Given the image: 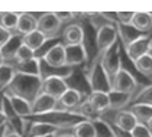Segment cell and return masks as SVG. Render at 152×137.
Masks as SVG:
<instances>
[{
	"mask_svg": "<svg viewBox=\"0 0 152 137\" xmlns=\"http://www.w3.org/2000/svg\"><path fill=\"white\" fill-rule=\"evenodd\" d=\"M9 92L10 95H18L32 103L35 97L42 90V78L41 77H32V75H25V74H18L9 85Z\"/></svg>",
	"mask_w": 152,
	"mask_h": 137,
	"instance_id": "6da1fadb",
	"label": "cell"
},
{
	"mask_svg": "<svg viewBox=\"0 0 152 137\" xmlns=\"http://www.w3.org/2000/svg\"><path fill=\"white\" fill-rule=\"evenodd\" d=\"M117 39H119V29L113 23H106L103 26H100L96 33V46H97L99 55L104 54L110 46L115 45Z\"/></svg>",
	"mask_w": 152,
	"mask_h": 137,
	"instance_id": "7a4b0ae2",
	"label": "cell"
},
{
	"mask_svg": "<svg viewBox=\"0 0 152 137\" xmlns=\"http://www.w3.org/2000/svg\"><path fill=\"white\" fill-rule=\"evenodd\" d=\"M88 84L91 87V91H100V92H109L112 90V80L107 77L104 69L102 68L100 64V57L97 62H94L90 72H88Z\"/></svg>",
	"mask_w": 152,
	"mask_h": 137,
	"instance_id": "3957f363",
	"label": "cell"
},
{
	"mask_svg": "<svg viewBox=\"0 0 152 137\" xmlns=\"http://www.w3.org/2000/svg\"><path fill=\"white\" fill-rule=\"evenodd\" d=\"M100 64H102V68L104 69V72L107 74V77L112 80L119 69L122 68L120 65V45H119V41L113 46H110L104 54L100 55Z\"/></svg>",
	"mask_w": 152,
	"mask_h": 137,
	"instance_id": "277c9868",
	"label": "cell"
},
{
	"mask_svg": "<svg viewBox=\"0 0 152 137\" xmlns=\"http://www.w3.org/2000/svg\"><path fill=\"white\" fill-rule=\"evenodd\" d=\"M136 88H138V81L128 69L120 68L119 72L112 78V90L113 91L125 92V94L133 95Z\"/></svg>",
	"mask_w": 152,
	"mask_h": 137,
	"instance_id": "5b68a950",
	"label": "cell"
},
{
	"mask_svg": "<svg viewBox=\"0 0 152 137\" xmlns=\"http://www.w3.org/2000/svg\"><path fill=\"white\" fill-rule=\"evenodd\" d=\"M151 43H152V38L149 35H140L136 39H133L129 43H126V54H128L129 59L132 62H135L140 57L149 54Z\"/></svg>",
	"mask_w": 152,
	"mask_h": 137,
	"instance_id": "8992f818",
	"label": "cell"
},
{
	"mask_svg": "<svg viewBox=\"0 0 152 137\" xmlns=\"http://www.w3.org/2000/svg\"><path fill=\"white\" fill-rule=\"evenodd\" d=\"M68 88L70 87H68L65 78L61 75H48L45 78H42V90L41 91L57 98V100H59Z\"/></svg>",
	"mask_w": 152,
	"mask_h": 137,
	"instance_id": "52a82bcc",
	"label": "cell"
},
{
	"mask_svg": "<svg viewBox=\"0 0 152 137\" xmlns=\"http://www.w3.org/2000/svg\"><path fill=\"white\" fill-rule=\"evenodd\" d=\"M31 107H32V115H39L41 117V115H45L55 111L57 107H58V100L41 91L35 97V100L31 103Z\"/></svg>",
	"mask_w": 152,
	"mask_h": 137,
	"instance_id": "ba28073f",
	"label": "cell"
},
{
	"mask_svg": "<svg viewBox=\"0 0 152 137\" xmlns=\"http://www.w3.org/2000/svg\"><path fill=\"white\" fill-rule=\"evenodd\" d=\"M42 61L51 68H64L65 67V45L55 43L44 54Z\"/></svg>",
	"mask_w": 152,
	"mask_h": 137,
	"instance_id": "9c48e42d",
	"label": "cell"
},
{
	"mask_svg": "<svg viewBox=\"0 0 152 137\" xmlns=\"http://www.w3.org/2000/svg\"><path fill=\"white\" fill-rule=\"evenodd\" d=\"M36 29L39 32H42L47 38H51V36L58 33V30L61 29V22L57 19L54 12H47V13L41 14V17L38 19Z\"/></svg>",
	"mask_w": 152,
	"mask_h": 137,
	"instance_id": "30bf717a",
	"label": "cell"
},
{
	"mask_svg": "<svg viewBox=\"0 0 152 137\" xmlns=\"http://www.w3.org/2000/svg\"><path fill=\"white\" fill-rule=\"evenodd\" d=\"M87 62V52L84 43L65 45V67H77Z\"/></svg>",
	"mask_w": 152,
	"mask_h": 137,
	"instance_id": "8fae6325",
	"label": "cell"
},
{
	"mask_svg": "<svg viewBox=\"0 0 152 137\" xmlns=\"http://www.w3.org/2000/svg\"><path fill=\"white\" fill-rule=\"evenodd\" d=\"M83 103V94L77 88H68L58 100L59 110L65 111H75V108Z\"/></svg>",
	"mask_w": 152,
	"mask_h": 137,
	"instance_id": "7c38bea8",
	"label": "cell"
},
{
	"mask_svg": "<svg viewBox=\"0 0 152 137\" xmlns=\"http://www.w3.org/2000/svg\"><path fill=\"white\" fill-rule=\"evenodd\" d=\"M87 101L93 107L96 114H103L107 110H110V100H109V92H100V91H91L88 95Z\"/></svg>",
	"mask_w": 152,
	"mask_h": 137,
	"instance_id": "4fadbf2b",
	"label": "cell"
},
{
	"mask_svg": "<svg viewBox=\"0 0 152 137\" xmlns=\"http://www.w3.org/2000/svg\"><path fill=\"white\" fill-rule=\"evenodd\" d=\"M130 26L136 32H139V33H148L152 29V13H148V12H135Z\"/></svg>",
	"mask_w": 152,
	"mask_h": 137,
	"instance_id": "5bb4252c",
	"label": "cell"
},
{
	"mask_svg": "<svg viewBox=\"0 0 152 137\" xmlns=\"http://www.w3.org/2000/svg\"><path fill=\"white\" fill-rule=\"evenodd\" d=\"M7 98H9V103L12 105L15 114L20 118H25V117H29L32 115V107H31V103L28 100H25L22 97H18V95H10V94H6Z\"/></svg>",
	"mask_w": 152,
	"mask_h": 137,
	"instance_id": "9a60e30c",
	"label": "cell"
},
{
	"mask_svg": "<svg viewBox=\"0 0 152 137\" xmlns=\"http://www.w3.org/2000/svg\"><path fill=\"white\" fill-rule=\"evenodd\" d=\"M38 28V19L31 13H19V19H18V26H16V32L25 36V35L31 33L36 30Z\"/></svg>",
	"mask_w": 152,
	"mask_h": 137,
	"instance_id": "2e32d148",
	"label": "cell"
},
{
	"mask_svg": "<svg viewBox=\"0 0 152 137\" xmlns=\"http://www.w3.org/2000/svg\"><path fill=\"white\" fill-rule=\"evenodd\" d=\"M113 123H115V126H116L119 130H122V131H125V133H130V131L136 127V124H138L136 118L133 117V114H132L130 111H119V113L115 115Z\"/></svg>",
	"mask_w": 152,
	"mask_h": 137,
	"instance_id": "e0dca14e",
	"label": "cell"
},
{
	"mask_svg": "<svg viewBox=\"0 0 152 137\" xmlns=\"http://www.w3.org/2000/svg\"><path fill=\"white\" fill-rule=\"evenodd\" d=\"M62 36H64L65 45H81V43H84V29L80 25L67 26Z\"/></svg>",
	"mask_w": 152,
	"mask_h": 137,
	"instance_id": "ac0fdd59",
	"label": "cell"
},
{
	"mask_svg": "<svg viewBox=\"0 0 152 137\" xmlns=\"http://www.w3.org/2000/svg\"><path fill=\"white\" fill-rule=\"evenodd\" d=\"M59 128L57 126H52L45 121H34L29 130H28V137H42L49 136V134H57Z\"/></svg>",
	"mask_w": 152,
	"mask_h": 137,
	"instance_id": "d6986e66",
	"label": "cell"
},
{
	"mask_svg": "<svg viewBox=\"0 0 152 137\" xmlns=\"http://www.w3.org/2000/svg\"><path fill=\"white\" fill-rule=\"evenodd\" d=\"M22 43H23L22 36L20 35H13L12 38H10V41L0 49L1 51V55H3V61L7 62V61L15 59V55H16L18 49L22 46Z\"/></svg>",
	"mask_w": 152,
	"mask_h": 137,
	"instance_id": "ffe728a7",
	"label": "cell"
},
{
	"mask_svg": "<svg viewBox=\"0 0 152 137\" xmlns=\"http://www.w3.org/2000/svg\"><path fill=\"white\" fill-rule=\"evenodd\" d=\"M16 72L18 74H25V75H32V77H41L42 78V69H41V59L35 58L29 62L25 64H16Z\"/></svg>",
	"mask_w": 152,
	"mask_h": 137,
	"instance_id": "44dd1931",
	"label": "cell"
},
{
	"mask_svg": "<svg viewBox=\"0 0 152 137\" xmlns=\"http://www.w3.org/2000/svg\"><path fill=\"white\" fill-rule=\"evenodd\" d=\"M47 36L42 33V32H39L38 29L34 30V32H31V33L22 36V41H23V45H26L29 49H32L34 52H36L38 49H41L42 45L47 42Z\"/></svg>",
	"mask_w": 152,
	"mask_h": 137,
	"instance_id": "7402d4cb",
	"label": "cell"
},
{
	"mask_svg": "<svg viewBox=\"0 0 152 137\" xmlns=\"http://www.w3.org/2000/svg\"><path fill=\"white\" fill-rule=\"evenodd\" d=\"M129 111L133 114V117L136 118V121L139 124H148V121L152 118V105L133 104Z\"/></svg>",
	"mask_w": 152,
	"mask_h": 137,
	"instance_id": "603a6c76",
	"label": "cell"
},
{
	"mask_svg": "<svg viewBox=\"0 0 152 137\" xmlns=\"http://www.w3.org/2000/svg\"><path fill=\"white\" fill-rule=\"evenodd\" d=\"M109 100H110V110H122L132 101V95L110 90L109 91Z\"/></svg>",
	"mask_w": 152,
	"mask_h": 137,
	"instance_id": "cb8c5ba5",
	"label": "cell"
},
{
	"mask_svg": "<svg viewBox=\"0 0 152 137\" xmlns=\"http://www.w3.org/2000/svg\"><path fill=\"white\" fill-rule=\"evenodd\" d=\"M16 77V69L13 65L3 62L0 65V91L9 88V85L12 84V81Z\"/></svg>",
	"mask_w": 152,
	"mask_h": 137,
	"instance_id": "d4e9b609",
	"label": "cell"
},
{
	"mask_svg": "<svg viewBox=\"0 0 152 137\" xmlns=\"http://www.w3.org/2000/svg\"><path fill=\"white\" fill-rule=\"evenodd\" d=\"M72 136L74 137H97L94 123L90 120H83L78 124L72 127Z\"/></svg>",
	"mask_w": 152,
	"mask_h": 137,
	"instance_id": "484cf974",
	"label": "cell"
},
{
	"mask_svg": "<svg viewBox=\"0 0 152 137\" xmlns=\"http://www.w3.org/2000/svg\"><path fill=\"white\" fill-rule=\"evenodd\" d=\"M18 19H19V13H15V12H3V13H0V26L4 28V29H7L9 32L16 30Z\"/></svg>",
	"mask_w": 152,
	"mask_h": 137,
	"instance_id": "4316f807",
	"label": "cell"
},
{
	"mask_svg": "<svg viewBox=\"0 0 152 137\" xmlns=\"http://www.w3.org/2000/svg\"><path fill=\"white\" fill-rule=\"evenodd\" d=\"M133 64H135L136 69L139 71L140 74H143L146 77H151L152 75V55L151 54H146V55L140 57Z\"/></svg>",
	"mask_w": 152,
	"mask_h": 137,
	"instance_id": "83f0119b",
	"label": "cell"
},
{
	"mask_svg": "<svg viewBox=\"0 0 152 137\" xmlns=\"http://www.w3.org/2000/svg\"><path fill=\"white\" fill-rule=\"evenodd\" d=\"M35 58H36L35 52L22 43V46L18 49V52L15 55V61H16V64H25V62H29V61H32Z\"/></svg>",
	"mask_w": 152,
	"mask_h": 137,
	"instance_id": "f1b7e54d",
	"label": "cell"
},
{
	"mask_svg": "<svg viewBox=\"0 0 152 137\" xmlns=\"http://www.w3.org/2000/svg\"><path fill=\"white\" fill-rule=\"evenodd\" d=\"M135 104H146V105H152V85L145 87V88L135 97Z\"/></svg>",
	"mask_w": 152,
	"mask_h": 137,
	"instance_id": "f546056e",
	"label": "cell"
},
{
	"mask_svg": "<svg viewBox=\"0 0 152 137\" xmlns=\"http://www.w3.org/2000/svg\"><path fill=\"white\" fill-rule=\"evenodd\" d=\"M130 137H152V131L146 124H136V127L129 133Z\"/></svg>",
	"mask_w": 152,
	"mask_h": 137,
	"instance_id": "4dcf8cb0",
	"label": "cell"
},
{
	"mask_svg": "<svg viewBox=\"0 0 152 137\" xmlns=\"http://www.w3.org/2000/svg\"><path fill=\"white\" fill-rule=\"evenodd\" d=\"M135 12H117V23L122 26H130Z\"/></svg>",
	"mask_w": 152,
	"mask_h": 137,
	"instance_id": "1f68e13d",
	"label": "cell"
},
{
	"mask_svg": "<svg viewBox=\"0 0 152 137\" xmlns=\"http://www.w3.org/2000/svg\"><path fill=\"white\" fill-rule=\"evenodd\" d=\"M57 19H58L61 25L62 23H67V22H71L74 17H75V13H71V12H54Z\"/></svg>",
	"mask_w": 152,
	"mask_h": 137,
	"instance_id": "d6a6232c",
	"label": "cell"
},
{
	"mask_svg": "<svg viewBox=\"0 0 152 137\" xmlns=\"http://www.w3.org/2000/svg\"><path fill=\"white\" fill-rule=\"evenodd\" d=\"M12 36H13L12 32H9L7 29H4V28H1V26H0V49L6 45L9 41H10V38H12Z\"/></svg>",
	"mask_w": 152,
	"mask_h": 137,
	"instance_id": "836d02e7",
	"label": "cell"
},
{
	"mask_svg": "<svg viewBox=\"0 0 152 137\" xmlns=\"http://www.w3.org/2000/svg\"><path fill=\"white\" fill-rule=\"evenodd\" d=\"M10 131H15V130H12L10 128V126L9 124H4V126H1L0 127V137H6Z\"/></svg>",
	"mask_w": 152,
	"mask_h": 137,
	"instance_id": "e575fe53",
	"label": "cell"
},
{
	"mask_svg": "<svg viewBox=\"0 0 152 137\" xmlns=\"http://www.w3.org/2000/svg\"><path fill=\"white\" fill-rule=\"evenodd\" d=\"M4 124H7V118H6V115L3 114V111L0 110V127L4 126Z\"/></svg>",
	"mask_w": 152,
	"mask_h": 137,
	"instance_id": "d590c367",
	"label": "cell"
},
{
	"mask_svg": "<svg viewBox=\"0 0 152 137\" xmlns=\"http://www.w3.org/2000/svg\"><path fill=\"white\" fill-rule=\"evenodd\" d=\"M6 137H22V134H19V133H16V131H10Z\"/></svg>",
	"mask_w": 152,
	"mask_h": 137,
	"instance_id": "8d00e7d4",
	"label": "cell"
},
{
	"mask_svg": "<svg viewBox=\"0 0 152 137\" xmlns=\"http://www.w3.org/2000/svg\"><path fill=\"white\" fill-rule=\"evenodd\" d=\"M146 126L149 127V130H151V131H152V118H151V120H149V121H148V124H146Z\"/></svg>",
	"mask_w": 152,
	"mask_h": 137,
	"instance_id": "74e56055",
	"label": "cell"
},
{
	"mask_svg": "<svg viewBox=\"0 0 152 137\" xmlns=\"http://www.w3.org/2000/svg\"><path fill=\"white\" fill-rule=\"evenodd\" d=\"M57 137H74L72 134H61V136H57Z\"/></svg>",
	"mask_w": 152,
	"mask_h": 137,
	"instance_id": "f35d334b",
	"label": "cell"
},
{
	"mask_svg": "<svg viewBox=\"0 0 152 137\" xmlns=\"http://www.w3.org/2000/svg\"><path fill=\"white\" fill-rule=\"evenodd\" d=\"M3 62H4V61H3V55H1V51H0V65H1Z\"/></svg>",
	"mask_w": 152,
	"mask_h": 137,
	"instance_id": "ab89813d",
	"label": "cell"
},
{
	"mask_svg": "<svg viewBox=\"0 0 152 137\" xmlns=\"http://www.w3.org/2000/svg\"><path fill=\"white\" fill-rule=\"evenodd\" d=\"M42 137H57V134H49V136H42Z\"/></svg>",
	"mask_w": 152,
	"mask_h": 137,
	"instance_id": "60d3db41",
	"label": "cell"
},
{
	"mask_svg": "<svg viewBox=\"0 0 152 137\" xmlns=\"http://www.w3.org/2000/svg\"><path fill=\"white\" fill-rule=\"evenodd\" d=\"M149 54H151V55H152V43H151V51H149Z\"/></svg>",
	"mask_w": 152,
	"mask_h": 137,
	"instance_id": "b9f144b4",
	"label": "cell"
},
{
	"mask_svg": "<svg viewBox=\"0 0 152 137\" xmlns=\"http://www.w3.org/2000/svg\"><path fill=\"white\" fill-rule=\"evenodd\" d=\"M115 137H116V136H115Z\"/></svg>",
	"mask_w": 152,
	"mask_h": 137,
	"instance_id": "7bdbcfd3",
	"label": "cell"
}]
</instances>
